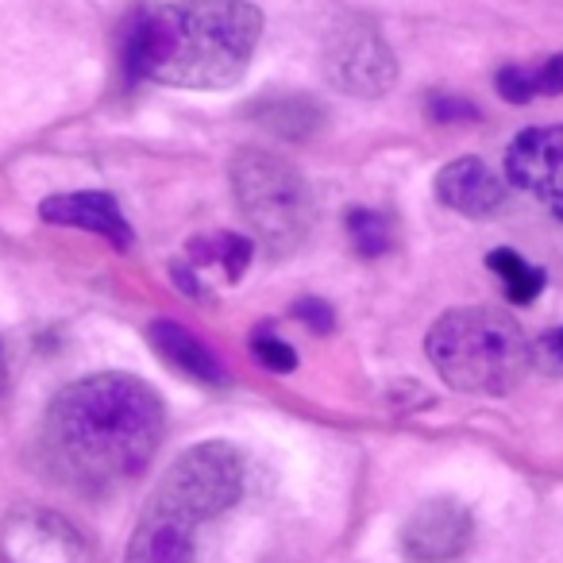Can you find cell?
<instances>
[{
    "label": "cell",
    "instance_id": "cell-1",
    "mask_svg": "<svg viewBox=\"0 0 563 563\" xmlns=\"http://www.w3.org/2000/svg\"><path fill=\"white\" fill-rule=\"evenodd\" d=\"M163 429V398L143 378H78L51 401L43 460L58 483L81 494H109L151 467Z\"/></svg>",
    "mask_w": 563,
    "mask_h": 563
},
{
    "label": "cell",
    "instance_id": "cell-2",
    "mask_svg": "<svg viewBox=\"0 0 563 563\" xmlns=\"http://www.w3.org/2000/svg\"><path fill=\"white\" fill-rule=\"evenodd\" d=\"M263 12L247 0H166L132 12L124 74L174 89H228L247 74Z\"/></svg>",
    "mask_w": 563,
    "mask_h": 563
},
{
    "label": "cell",
    "instance_id": "cell-3",
    "mask_svg": "<svg viewBox=\"0 0 563 563\" xmlns=\"http://www.w3.org/2000/svg\"><path fill=\"white\" fill-rule=\"evenodd\" d=\"M437 375L460 394H509L532 367L521 324L494 306L448 309L424 340Z\"/></svg>",
    "mask_w": 563,
    "mask_h": 563
},
{
    "label": "cell",
    "instance_id": "cell-4",
    "mask_svg": "<svg viewBox=\"0 0 563 563\" xmlns=\"http://www.w3.org/2000/svg\"><path fill=\"white\" fill-rule=\"evenodd\" d=\"M232 194L255 240L271 255H294L313 228V194L294 163L247 147L232 158Z\"/></svg>",
    "mask_w": 563,
    "mask_h": 563
},
{
    "label": "cell",
    "instance_id": "cell-5",
    "mask_svg": "<svg viewBox=\"0 0 563 563\" xmlns=\"http://www.w3.org/2000/svg\"><path fill=\"white\" fill-rule=\"evenodd\" d=\"M243 478H247L243 475V455L224 440H205V444L186 448L166 467L151 498L201 525L240 501Z\"/></svg>",
    "mask_w": 563,
    "mask_h": 563
},
{
    "label": "cell",
    "instance_id": "cell-6",
    "mask_svg": "<svg viewBox=\"0 0 563 563\" xmlns=\"http://www.w3.org/2000/svg\"><path fill=\"white\" fill-rule=\"evenodd\" d=\"M324 78L340 93L375 101V97L390 93L398 81V58L371 20L347 16L324 40Z\"/></svg>",
    "mask_w": 563,
    "mask_h": 563
},
{
    "label": "cell",
    "instance_id": "cell-7",
    "mask_svg": "<svg viewBox=\"0 0 563 563\" xmlns=\"http://www.w3.org/2000/svg\"><path fill=\"white\" fill-rule=\"evenodd\" d=\"M475 544V517L455 498L421 501L401 525V552L413 563H455Z\"/></svg>",
    "mask_w": 563,
    "mask_h": 563
},
{
    "label": "cell",
    "instance_id": "cell-8",
    "mask_svg": "<svg viewBox=\"0 0 563 563\" xmlns=\"http://www.w3.org/2000/svg\"><path fill=\"white\" fill-rule=\"evenodd\" d=\"M506 178L563 220V124L525 128L506 147Z\"/></svg>",
    "mask_w": 563,
    "mask_h": 563
},
{
    "label": "cell",
    "instance_id": "cell-9",
    "mask_svg": "<svg viewBox=\"0 0 563 563\" xmlns=\"http://www.w3.org/2000/svg\"><path fill=\"white\" fill-rule=\"evenodd\" d=\"M0 548L9 555V563H81L86 544L51 509H20L9 517L4 532H0Z\"/></svg>",
    "mask_w": 563,
    "mask_h": 563
},
{
    "label": "cell",
    "instance_id": "cell-10",
    "mask_svg": "<svg viewBox=\"0 0 563 563\" xmlns=\"http://www.w3.org/2000/svg\"><path fill=\"white\" fill-rule=\"evenodd\" d=\"M197 521L151 498L132 532L124 563H194Z\"/></svg>",
    "mask_w": 563,
    "mask_h": 563
},
{
    "label": "cell",
    "instance_id": "cell-11",
    "mask_svg": "<svg viewBox=\"0 0 563 563\" xmlns=\"http://www.w3.org/2000/svg\"><path fill=\"white\" fill-rule=\"evenodd\" d=\"M40 217L47 224H63V228H81V232H97L112 243L117 251L132 247V224L120 212L117 197L112 194H97V189H81V194H55L40 205Z\"/></svg>",
    "mask_w": 563,
    "mask_h": 563
},
{
    "label": "cell",
    "instance_id": "cell-12",
    "mask_svg": "<svg viewBox=\"0 0 563 563\" xmlns=\"http://www.w3.org/2000/svg\"><path fill=\"white\" fill-rule=\"evenodd\" d=\"M437 197L448 209L463 212V217H494V212L506 205V181L483 163V158L467 155L448 163L437 174Z\"/></svg>",
    "mask_w": 563,
    "mask_h": 563
},
{
    "label": "cell",
    "instance_id": "cell-13",
    "mask_svg": "<svg viewBox=\"0 0 563 563\" xmlns=\"http://www.w3.org/2000/svg\"><path fill=\"white\" fill-rule=\"evenodd\" d=\"M147 336H151V347H155V352L163 355L174 371H181V375L197 378V383H205V386H224L228 383L224 363H220L217 355H212L209 347L194 336V332L181 329L178 321H155L147 329Z\"/></svg>",
    "mask_w": 563,
    "mask_h": 563
},
{
    "label": "cell",
    "instance_id": "cell-14",
    "mask_svg": "<svg viewBox=\"0 0 563 563\" xmlns=\"http://www.w3.org/2000/svg\"><path fill=\"white\" fill-rule=\"evenodd\" d=\"M251 120L258 128H266L271 135H282V140H313L324 124H329V112H324L321 101L306 93H282V97H258L251 104Z\"/></svg>",
    "mask_w": 563,
    "mask_h": 563
},
{
    "label": "cell",
    "instance_id": "cell-15",
    "mask_svg": "<svg viewBox=\"0 0 563 563\" xmlns=\"http://www.w3.org/2000/svg\"><path fill=\"white\" fill-rule=\"evenodd\" d=\"M486 266L501 278V290H506V298L514 301V306H529V301H537L540 290H544V271L532 266L529 258H521L509 247L490 251V255H486Z\"/></svg>",
    "mask_w": 563,
    "mask_h": 563
},
{
    "label": "cell",
    "instance_id": "cell-16",
    "mask_svg": "<svg viewBox=\"0 0 563 563\" xmlns=\"http://www.w3.org/2000/svg\"><path fill=\"white\" fill-rule=\"evenodd\" d=\"M186 255L194 263L209 266L220 263L228 274V282H240L243 271L251 263V240L247 235H235V232H220V235H197V240L186 243Z\"/></svg>",
    "mask_w": 563,
    "mask_h": 563
},
{
    "label": "cell",
    "instance_id": "cell-17",
    "mask_svg": "<svg viewBox=\"0 0 563 563\" xmlns=\"http://www.w3.org/2000/svg\"><path fill=\"white\" fill-rule=\"evenodd\" d=\"M347 235H352L355 251L363 258H378L390 251L394 235H390V224H386L383 212H371V209H352L347 212Z\"/></svg>",
    "mask_w": 563,
    "mask_h": 563
},
{
    "label": "cell",
    "instance_id": "cell-18",
    "mask_svg": "<svg viewBox=\"0 0 563 563\" xmlns=\"http://www.w3.org/2000/svg\"><path fill=\"white\" fill-rule=\"evenodd\" d=\"M251 352H255V360L263 363L266 371H274V375H290V371L298 367V352H294L286 340L271 336V332H255V336H251Z\"/></svg>",
    "mask_w": 563,
    "mask_h": 563
},
{
    "label": "cell",
    "instance_id": "cell-19",
    "mask_svg": "<svg viewBox=\"0 0 563 563\" xmlns=\"http://www.w3.org/2000/svg\"><path fill=\"white\" fill-rule=\"evenodd\" d=\"M429 117L437 120V124H475L483 112H478L475 101H467V97L437 93V97H429Z\"/></svg>",
    "mask_w": 563,
    "mask_h": 563
},
{
    "label": "cell",
    "instance_id": "cell-20",
    "mask_svg": "<svg viewBox=\"0 0 563 563\" xmlns=\"http://www.w3.org/2000/svg\"><path fill=\"white\" fill-rule=\"evenodd\" d=\"M494 86H498V93L506 97L509 104H529L532 97H537L532 70H525V66H501V70L494 74Z\"/></svg>",
    "mask_w": 563,
    "mask_h": 563
},
{
    "label": "cell",
    "instance_id": "cell-21",
    "mask_svg": "<svg viewBox=\"0 0 563 563\" xmlns=\"http://www.w3.org/2000/svg\"><path fill=\"white\" fill-rule=\"evenodd\" d=\"M294 317H298L306 329H313L317 336H329V332L336 329V313H332V306L321 298H301L298 306H294Z\"/></svg>",
    "mask_w": 563,
    "mask_h": 563
},
{
    "label": "cell",
    "instance_id": "cell-22",
    "mask_svg": "<svg viewBox=\"0 0 563 563\" xmlns=\"http://www.w3.org/2000/svg\"><path fill=\"white\" fill-rule=\"evenodd\" d=\"M532 367L548 375H563V329H552L532 344Z\"/></svg>",
    "mask_w": 563,
    "mask_h": 563
},
{
    "label": "cell",
    "instance_id": "cell-23",
    "mask_svg": "<svg viewBox=\"0 0 563 563\" xmlns=\"http://www.w3.org/2000/svg\"><path fill=\"white\" fill-rule=\"evenodd\" d=\"M532 86H537V97H560L563 93V55H552L544 66L532 70Z\"/></svg>",
    "mask_w": 563,
    "mask_h": 563
},
{
    "label": "cell",
    "instance_id": "cell-24",
    "mask_svg": "<svg viewBox=\"0 0 563 563\" xmlns=\"http://www.w3.org/2000/svg\"><path fill=\"white\" fill-rule=\"evenodd\" d=\"M174 278H178L181 294H189V298H201V286H197L194 271H186V263H174Z\"/></svg>",
    "mask_w": 563,
    "mask_h": 563
},
{
    "label": "cell",
    "instance_id": "cell-25",
    "mask_svg": "<svg viewBox=\"0 0 563 563\" xmlns=\"http://www.w3.org/2000/svg\"><path fill=\"white\" fill-rule=\"evenodd\" d=\"M9 390V360H4V344H0V398Z\"/></svg>",
    "mask_w": 563,
    "mask_h": 563
}]
</instances>
